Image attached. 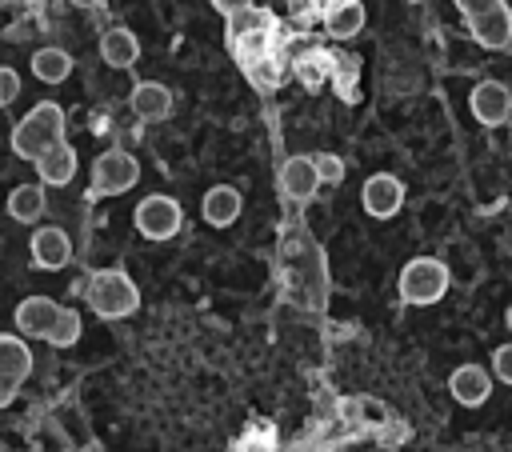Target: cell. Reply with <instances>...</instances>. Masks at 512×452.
<instances>
[{
  "instance_id": "6da1fadb",
  "label": "cell",
  "mask_w": 512,
  "mask_h": 452,
  "mask_svg": "<svg viewBox=\"0 0 512 452\" xmlns=\"http://www.w3.org/2000/svg\"><path fill=\"white\" fill-rule=\"evenodd\" d=\"M84 304H88L96 316H104V320H120V316H132V312L140 308V288H136V280H132L128 272H120V268H100V272H92L88 284H84Z\"/></svg>"
},
{
  "instance_id": "7a4b0ae2",
  "label": "cell",
  "mask_w": 512,
  "mask_h": 452,
  "mask_svg": "<svg viewBox=\"0 0 512 452\" xmlns=\"http://www.w3.org/2000/svg\"><path fill=\"white\" fill-rule=\"evenodd\" d=\"M60 140H64V108L56 100L32 104V112L20 116L16 128H12V152L20 160H36L44 148H52Z\"/></svg>"
},
{
  "instance_id": "3957f363",
  "label": "cell",
  "mask_w": 512,
  "mask_h": 452,
  "mask_svg": "<svg viewBox=\"0 0 512 452\" xmlns=\"http://www.w3.org/2000/svg\"><path fill=\"white\" fill-rule=\"evenodd\" d=\"M400 300L404 304H436L444 292H448V264L436 260V256H412L404 268H400Z\"/></svg>"
},
{
  "instance_id": "277c9868",
  "label": "cell",
  "mask_w": 512,
  "mask_h": 452,
  "mask_svg": "<svg viewBox=\"0 0 512 452\" xmlns=\"http://www.w3.org/2000/svg\"><path fill=\"white\" fill-rule=\"evenodd\" d=\"M140 180V164L132 152L124 148H108L92 160V180H88V196L100 200V196H120L128 192L132 184Z\"/></svg>"
},
{
  "instance_id": "5b68a950",
  "label": "cell",
  "mask_w": 512,
  "mask_h": 452,
  "mask_svg": "<svg viewBox=\"0 0 512 452\" xmlns=\"http://www.w3.org/2000/svg\"><path fill=\"white\" fill-rule=\"evenodd\" d=\"M132 224H136V232H140L144 240H172V236L180 232V224H184V212H180V204H176L172 196L152 192V196H144V200L136 204Z\"/></svg>"
},
{
  "instance_id": "8992f818",
  "label": "cell",
  "mask_w": 512,
  "mask_h": 452,
  "mask_svg": "<svg viewBox=\"0 0 512 452\" xmlns=\"http://www.w3.org/2000/svg\"><path fill=\"white\" fill-rule=\"evenodd\" d=\"M28 372H32V348L20 336L0 332V408H8L16 400Z\"/></svg>"
},
{
  "instance_id": "52a82bcc",
  "label": "cell",
  "mask_w": 512,
  "mask_h": 452,
  "mask_svg": "<svg viewBox=\"0 0 512 452\" xmlns=\"http://www.w3.org/2000/svg\"><path fill=\"white\" fill-rule=\"evenodd\" d=\"M468 108H472V116H476L484 128H500V124H508V116H512V92H508V84H500V80H480V84L472 88V96H468Z\"/></svg>"
},
{
  "instance_id": "ba28073f",
  "label": "cell",
  "mask_w": 512,
  "mask_h": 452,
  "mask_svg": "<svg viewBox=\"0 0 512 452\" xmlns=\"http://www.w3.org/2000/svg\"><path fill=\"white\" fill-rule=\"evenodd\" d=\"M360 204H364L368 216L388 220V216H396L400 204H404V184H400L392 172H376V176L364 180V188H360Z\"/></svg>"
},
{
  "instance_id": "9c48e42d",
  "label": "cell",
  "mask_w": 512,
  "mask_h": 452,
  "mask_svg": "<svg viewBox=\"0 0 512 452\" xmlns=\"http://www.w3.org/2000/svg\"><path fill=\"white\" fill-rule=\"evenodd\" d=\"M28 248H32V264L44 268V272H56V268L72 264V240H68V232L56 228V224L36 228L32 240H28Z\"/></svg>"
},
{
  "instance_id": "30bf717a",
  "label": "cell",
  "mask_w": 512,
  "mask_h": 452,
  "mask_svg": "<svg viewBox=\"0 0 512 452\" xmlns=\"http://www.w3.org/2000/svg\"><path fill=\"white\" fill-rule=\"evenodd\" d=\"M468 32L480 48H508L512 44V8L500 0L492 8H484L480 16L468 20Z\"/></svg>"
},
{
  "instance_id": "8fae6325",
  "label": "cell",
  "mask_w": 512,
  "mask_h": 452,
  "mask_svg": "<svg viewBox=\"0 0 512 452\" xmlns=\"http://www.w3.org/2000/svg\"><path fill=\"white\" fill-rule=\"evenodd\" d=\"M56 316H60V304H56L52 296H24V300L16 304V312H12L16 332H20V336H32V340H44L48 328L56 324Z\"/></svg>"
},
{
  "instance_id": "7c38bea8",
  "label": "cell",
  "mask_w": 512,
  "mask_h": 452,
  "mask_svg": "<svg viewBox=\"0 0 512 452\" xmlns=\"http://www.w3.org/2000/svg\"><path fill=\"white\" fill-rule=\"evenodd\" d=\"M448 392H452L456 404L480 408V404L488 400V392H492V376H488L480 364H460V368L448 376Z\"/></svg>"
},
{
  "instance_id": "4fadbf2b",
  "label": "cell",
  "mask_w": 512,
  "mask_h": 452,
  "mask_svg": "<svg viewBox=\"0 0 512 452\" xmlns=\"http://www.w3.org/2000/svg\"><path fill=\"white\" fill-rule=\"evenodd\" d=\"M32 164H36V176H40V184L64 188V184L76 176V148H72L68 140H60V144L44 148V152H40Z\"/></svg>"
},
{
  "instance_id": "5bb4252c",
  "label": "cell",
  "mask_w": 512,
  "mask_h": 452,
  "mask_svg": "<svg viewBox=\"0 0 512 452\" xmlns=\"http://www.w3.org/2000/svg\"><path fill=\"white\" fill-rule=\"evenodd\" d=\"M132 112L144 120V124H156V120H168L172 116V92L160 84V80H140L128 96Z\"/></svg>"
},
{
  "instance_id": "9a60e30c",
  "label": "cell",
  "mask_w": 512,
  "mask_h": 452,
  "mask_svg": "<svg viewBox=\"0 0 512 452\" xmlns=\"http://www.w3.org/2000/svg\"><path fill=\"white\" fill-rule=\"evenodd\" d=\"M280 188H284L288 200H312L316 188H320V176H316L312 156H288L280 164Z\"/></svg>"
},
{
  "instance_id": "2e32d148",
  "label": "cell",
  "mask_w": 512,
  "mask_h": 452,
  "mask_svg": "<svg viewBox=\"0 0 512 452\" xmlns=\"http://www.w3.org/2000/svg\"><path fill=\"white\" fill-rule=\"evenodd\" d=\"M240 208H244V200H240V192H236L232 184H216V188H208L204 200H200V212H204V220H208L212 228L236 224Z\"/></svg>"
},
{
  "instance_id": "e0dca14e",
  "label": "cell",
  "mask_w": 512,
  "mask_h": 452,
  "mask_svg": "<svg viewBox=\"0 0 512 452\" xmlns=\"http://www.w3.org/2000/svg\"><path fill=\"white\" fill-rule=\"evenodd\" d=\"M100 60L108 64V68H132L136 60H140V40H136V32L132 28H108L104 36H100Z\"/></svg>"
},
{
  "instance_id": "ac0fdd59",
  "label": "cell",
  "mask_w": 512,
  "mask_h": 452,
  "mask_svg": "<svg viewBox=\"0 0 512 452\" xmlns=\"http://www.w3.org/2000/svg\"><path fill=\"white\" fill-rule=\"evenodd\" d=\"M48 200H44V184H16L8 192V216L20 224H36L44 216Z\"/></svg>"
},
{
  "instance_id": "d6986e66",
  "label": "cell",
  "mask_w": 512,
  "mask_h": 452,
  "mask_svg": "<svg viewBox=\"0 0 512 452\" xmlns=\"http://www.w3.org/2000/svg\"><path fill=\"white\" fill-rule=\"evenodd\" d=\"M324 28H328V36H336V40H352V36L364 28V4H360V0H340V4H332V8L324 12Z\"/></svg>"
},
{
  "instance_id": "ffe728a7",
  "label": "cell",
  "mask_w": 512,
  "mask_h": 452,
  "mask_svg": "<svg viewBox=\"0 0 512 452\" xmlns=\"http://www.w3.org/2000/svg\"><path fill=\"white\" fill-rule=\"evenodd\" d=\"M32 76L44 80V84H64L72 76V56L64 48H36L32 52Z\"/></svg>"
},
{
  "instance_id": "44dd1931",
  "label": "cell",
  "mask_w": 512,
  "mask_h": 452,
  "mask_svg": "<svg viewBox=\"0 0 512 452\" xmlns=\"http://www.w3.org/2000/svg\"><path fill=\"white\" fill-rule=\"evenodd\" d=\"M52 348H72L76 340H80V312L76 308H60V316H56V324L48 328V336H44Z\"/></svg>"
},
{
  "instance_id": "7402d4cb",
  "label": "cell",
  "mask_w": 512,
  "mask_h": 452,
  "mask_svg": "<svg viewBox=\"0 0 512 452\" xmlns=\"http://www.w3.org/2000/svg\"><path fill=\"white\" fill-rule=\"evenodd\" d=\"M312 164H316L320 184H340V180H344V160H340L336 152H316Z\"/></svg>"
},
{
  "instance_id": "603a6c76",
  "label": "cell",
  "mask_w": 512,
  "mask_h": 452,
  "mask_svg": "<svg viewBox=\"0 0 512 452\" xmlns=\"http://www.w3.org/2000/svg\"><path fill=\"white\" fill-rule=\"evenodd\" d=\"M256 24H268V16L264 12H252V8H244V12H236V16H228V36L232 40H240L248 28H256Z\"/></svg>"
},
{
  "instance_id": "cb8c5ba5",
  "label": "cell",
  "mask_w": 512,
  "mask_h": 452,
  "mask_svg": "<svg viewBox=\"0 0 512 452\" xmlns=\"http://www.w3.org/2000/svg\"><path fill=\"white\" fill-rule=\"evenodd\" d=\"M16 96H20V72L0 64V108H8Z\"/></svg>"
},
{
  "instance_id": "d4e9b609",
  "label": "cell",
  "mask_w": 512,
  "mask_h": 452,
  "mask_svg": "<svg viewBox=\"0 0 512 452\" xmlns=\"http://www.w3.org/2000/svg\"><path fill=\"white\" fill-rule=\"evenodd\" d=\"M492 372H496L500 384H512V344H500L492 352Z\"/></svg>"
},
{
  "instance_id": "484cf974",
  "label": "cell",
  "mask_w": 512,
  "mask_h": 452,
  "mask_svg": "<svg viewBox=\"0 0 512 452\" xmlns=\"http://www.w3.org/2000/svg\"><path fill=\"white\" fill-rule=\"evenodd\" d=\"M456 4V12L464 16V20H472V16H480L484 8H492V4H500V0H452Z\"/></svg>"
},
{
  "instance_id": "4316f807",
  "label": "cell",
  "mask_w": 512,
  "mask_h": 452,
  "mask_svg": "<svg viewBox=\"0 0 512 452\" xmlns=\"http://www.w3.org/2000/svg\"><path fill=\"white\" fill-rule=\"evenodd\" d=\"M212 8H216L220 16H236V12L252 8V0H212Z\"/></svg>"
},
{
  "instance_id": "83f0119b",
  "label": "cell",
  "mask_w": 512,
  "mask_h": 452,
  "mask_svg": "<svg viewBox=\"0 0 512 452\" xmlns=\"http://www.w3.org/2000/svg\"><path fill=\"white\" fill-rule=\"evenodd\" d=\"M288 12L304 20V16H312V0H288Z\"/></svg>"
},
{
  "instance_id": "f1b7e54d",
  "label": "cell",
  "mask_w": 512,
  "mask_h": 452,
  "mask_svg": "<svg viewBox=\"0 0 512 452\" xmlns=\"http://www.w3.org/2000/svg\"><path fill=\"white\" fill-rule=\"evenodd\" d=\"M72 4H76V8H100L104 0H72Z\"/></svg>"
},
{
  "instance_id": "f546056e",
  "label": "cell",
  "mask_w": 512,
  "mask_h": 452,
  "mask_svg": "<svg viewBox=\"0 0 512 452\" xmlns=\"http://www.w3.org/2000/svg\"><path fill=\"white\" fill-rule=\"evenodd\" d=\"M504 324H508V332H512V304H508V312H504Z\"/></svg>"
}]
</instances>
